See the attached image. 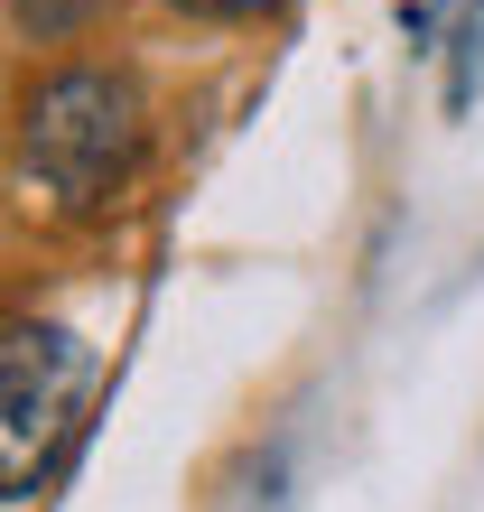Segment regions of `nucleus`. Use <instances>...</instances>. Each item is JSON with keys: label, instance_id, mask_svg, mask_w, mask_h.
Wrapping results in <instances>:
<instances>
[{"label": "nucleus", "instance_id": "3", "mask_svg": "<svg viewBox=\"0 0 484 512\" xmlns=\"http://www.w3.org/2000/svg\"><path fill=\"white\" fill-rule=\"evenodd\" d=\"M475 84H484V0H466L457 38H447V112H475Z\"/></svg>", "mask_w": 484, "mask_h": 512}, {"label": "nucleus", "instance_id": "1", "mask_svg": "<svg viewBox=\"0 0 484 512\" xmlns=\"http://www.w3.org/2000/svg\"><path fill=\"white\" fill-rule=\"evenodd\" d=\"M140 84L112 66H56L47 84H28L19 103V177L38 196H56L66 215L112 205V187L140 159Z\"/></svg>", "mask_w": 484, "mask_h": 512}, {"label": "nucleus", "instance_id": "6", "mask_svg": "<svg viewBox=\"0 0 484 512\" xmlns=\"http://www.w3.org/2000/svg\"><path fill=\"white\" fill-rule=\"evenodd\" d=\"M177 10H196V19H261V10H280V0H177Z\"/></svg>", "mask_w": 484, "mask_h": 512}, {"label": "nucleus", "instance_id": "5", "mask_svg": "<svg viewBox=\"0 0 484 512\" xmlns=\"http://www.w3.org/2000/svg\"><path fill=\"white\" fill-rule=\"evenodd\" d=\"M84 10H94V0H19V19H28V28H75Z\"/></svg>", "mask_w": 484, "mask_h": 512}, {"label": "nucleus", "instance_id": "2", "mask_svg": "<svg viewBox=\"0 0 484 512\" xmlns=\"http://www.w3.org/2000/svg\"><path fill=\"white\" fill-rule=\"evenodd\" d=\"M94 391V345L75 326H0V503H28L66 466Z\"/></svg>", "mask_w": 484, "mask_h": 512}, {"label": "nucleus", "instance_id": "4", "mask_svg": "<svg viewBox=\"0 0 484 512\" xmlns=\"http://www.w3.org/2000/svg\"><path fill=\"white\" fill-rule=\"evenodd\" d=\"M438 19H447V0H401V38H410L419 56L438 47Z\"/></svg>", "mask_w": 484, "mask_h": 512}]
</instances>
